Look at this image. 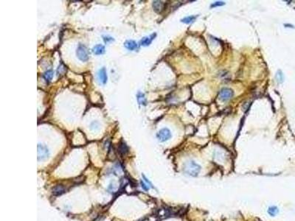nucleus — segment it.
<instances>
[{
    "label": "nucleus",
    "instance_id": "9",
    "mask_svg": "<svg viewBox=\"0 0 295 221\" xmlns=\"http://www.w3.org/2000/svg\"><path fill=\"white\" fill-rule=\"evenodd\" d=\"M65 192H66V189H65V188L62 185L55 186V187H53V189H52V192H53V194L55 196L60 195V194H63Z\"/></svg>",
    "mask_w": 295,
    "mask_h": 221
},
{
    "label": "nucleus",
    "instance_id": "1",
    "mask_svg": "<svg viewBox=\"0 0 295 221\" xmlns=\"http://www.w3.org/2000/svg\"><path fill=\"white\" fill-rule=\"evenodd\" d=\"M183 170L187 175L190 176H197L201 171V166L194 161H188L184 164Z\"/></svg>",
    "mask_w": 295,
    "mask_h": 221
},
{
    "label": "nucleus",
    "instance_id": "11",
    "mask_svg": "<svg viewBox=\"0 0 295 221\" xmlns=\"http://www.w3.org/2000/svg\"><path fill=\"white\" fill-rule=\"evenodd\" d=\"M92 52L94 55H103L105 52V47L104 46L101 45V44H97L95 45L92 48Z\"/></svg>",
    "mask_w": 295,
    "mask_h": 221
},
{
    "label": "nucleus",
    "instance_id": "13",
    "mask_svg": "<svg viewBox=\"0 0 295 221\" xmlns=\"http://www.w3.org/2000/svg\"><path fill=\"white\" fill-rule=\"evenodd\" d=\"M137 101L140 103V105H146V99L145 97L144 94L141 92H139L137 95Z\"/></svg>",
    "mask_w": 295,
    "mask_h": 221
},
{
    "label": "nucleus",
    "instance_id": "20",
    "mask_svg": "<svg viewBox=\"0 0 295 221\" xmlns=\"http://www.w3.org/2000/svg\"><path fill=\"white\" fill-rule=\"evenodd\" d=\"M141 185H142V188L144 189L145 190V191H148V190L149 189V187H148V186H146V184H145V183L143 182V181H141Z\"/></svg>",
    "mask_w": 295,
    "mask_h": 221
},
{
    "label": "nucleus",
    "instance_id": "2",
    "mask_svg": "<svg viewBox=\"0 0 295 221\" xmlns=\"http://www.w3.org/2000/svg\"><path fill=\"white\" fill-rule=\"evenodd\" d=\"M76 55L81 61H87L89 58V52L86 47L83 44H80L76 50Z\"/></svg>",
    "mask_w": 295,
    "mask_h": 221
},
{
    "label": "nucleus",
    "instance_id": "8",
    "mask_svg": "<svg viewBox=\"0 0 295 221\" xmlns=\"http://www.w3.org/2000/svg\"><path fill=\"white\" fill-rule=\"evenodd\" d=\"M165 4L161 1H153V8L156 13H161L164 10Z\"/></svg>",
    "mask_w": 295,
    "mask_h": 221
},
{
    "label": "nucleus",
    "instance_id": "12",
    "mask_svg": "<svg viewBox=\"0 0 295 221\" xmlns=\"http://www.w3.org/2000/svg\"><path fill=\"white\" fill-rule=\"evenodd\" d=\"M118 151L121 155H125L128 152V146L126 145V144L124 141H122L119 144V147H118Z\"/></svg>",
    "mask_w": 295,
    "mask_h": 221
},
{
    "label": "nucleus",
    "instance_id": "4",
    "mask_svg": "<svg viewBox=\"0 0 295 221\" xmlns=\"http://www.w3.org/2000/svg\"><path fill=\"white\" fill-rule=\"evenodd\" d=\"M233 94H234V91L231 88H224L220 91L218 97L221 101L226 102L230 100L233 97Z\"/></svg>",
    "mask_w": 295,
    "mask_h": 221
},
{
    "label": "nucleus",
    "instance_id": "5",
    "mask_svg": "<svg viewBox=\"0 0 295 221\" xmlns=\"http://www.w3.org/2000/svg\"><path fill=\"white\" fill-rule=\"evenodd\" d=\"M156 137H157L158 140L161 142H164V141H168L170 139L171 137V133L168 128H162L156 134Z\"/></svg>",
    "mask_w": 295,
    "mask_h": 221
},
{
    "label": "nucleus",
    "instance_id": "14",
    "mask_svg": "<svg viewBox=\"0 0 295 221\" xmlns=\"http://www.w3.org/2000/svg\"><path fill=\"white\" fill-rule=\"evenodd\" d=\"M53 75H54V72H53V70H47V72H44V77L47 82H50L53 79Z\"/></svg>",
    "mask_w": 295,
    "mask_h": 221
},
{
    "label": "nucleus",
    "instance_id": "21",
    "mask_svg": "<svg viewBox=\"0 0 295 221\" xmlns=\"http://www.w3.org/2000/svg\"><path fill=\"white\" fill-rule=\"evenodd\" d=\"M142 177H143V178H144V179H145V182H146V183H147V184H149V185H150V187H153V186H152V184H151V183H150V181H148V179H147V178H145V175H142Z\"/></svg>",
    "mask_w": 295,
    "mask_h": 221
},
{
    "label": "nucleus",
    "instance_id": "6",
    "mask_svg": "<svg viewBox=\"0 0 295 221\" xmlns=\"http://www.w3.org/2000/svg\"><path fill=\"white\" fill-rule=\"evenodd\" d=\"M98 78L103 84H106L107 82V73L105 68H102L98 72Z\"/></svg>",
    "mask_w": 295,
    "mask_h": 221
},
{
    "label": "nucleus",
    "instance_id": "17",
    "mask_svg": "<svg viewBox=\"0 0 295 221\" xmlns=\"http://www.w3.org/2000/svg\"><path fill=\"white\" fill-rule=\"evenodd\" d=\"M276 78H277V81L279 83H282L283 81V75L281 71H278L277 73V75H276Z\"/></svg>",
    "mask_w": 295,
    "mask_h": 221
},
{
    "label": "nucleus",
    "instance_id": "18",
    "mask_svg": "<svg viewBox=\"0 0 295 221\" xmlns=\"http://www.w3.org/2000/svg\"><path fill=\"white\" fill-rule=\"evenodd\" d=\"M224 5V1H216V2L213 3L211 4V7H220V6Z\"/></svg>",
    "mask_w": 295,
    "mask_h": 221
},
{
    "label": "nucleus",
    "instance_id": "7",
    "mask_svg": "<svg viewBox=\"0 0 295 221\" xmlns=\"http://www.w3.org/2000/svg\"><path fill=\"white\" fill-rule=\"evenodd\" d=\"M156 33L152 34L150 36L148 37H144V38H142V40L140 41V44L141 46H144V47H146V46H148L151 44L152 41H153V38L156 37Z\"/></svg>",
    "mask_w": 295,
    "mask_h": 221
},
{
    "label": "nucleus",
    "instance_id": "15",
    "mask_svg": "<svg viewBox=\"0 0 295 221\" xmlns=\"http://www.w3.org/2000/svg\"><path fill=\"white\" fill-rule=\"evenodd\" d=\"M279 212V209L277 206H270L268 209V213L271 216H275Z\"/></svg>",
    "mask_w": 295,
    "mask_h": 221
},
{
    "label": "nucleus",
    "instance_id": "10",
    "mask_svg": "<svg viewBox=\"0 0 295 221\" xmlns=\"http://www.w3.org/2000/svg\"><path fill=\"white\" fill-rule=\"evenodd\" d=\"M124 46L126 49L131 51H134V50L137 49V44L136 41H133V40H128L124 43Z\"/></svg>",
    "mask_w": 295,
    "mask_h": 221
},
{
    "label": "nucleus",
    "instance_id": "19",
    "mask_svg": "<svg viewBox=\"0 0 295 221\" xmlns=\"http://www.w3.org/2000/svg\"><path fill=\"white\" fill-rule=\"evenodd\" d=\"M103 40H104V41H105V43H109V41H114V39L112 38H111V37H106V36H103Z\"/></svg>",
    "mask_w": 295,
    "mask_h": 221
},
{
    "label": "nucleus",
    "instance_id": "16",
    "mask_svg": "<svg viewBox=\"0 0 295 221\" xmlns=\"http://www.w3.org/2000/svg\"><path fill=\"white\" fill-rule=\"evenodd\" d=\"M196 17H197V16H187V17H185V18H184V19H181V22H182L183 23H185V24L192 23V22H194L195 19H196Z\"/></svg>",
    "mask_w": 295,
    "mask_h": 221
},
{
    "label": "nucleus",
    "instance_id": "3",
    "mask_svg": "<svg viewBox=\"0 0 295 221\" xmlns=\"http://www.w3.org/2000/svg\"><path fill=\"white\" fill-rule=\"evenodd\" d=\"M49 150L44 144H38V160L43 161L49 157Z\"/></svg>",
    "mask_w": 295,
    "mask_h": 221
}]
</instances>
